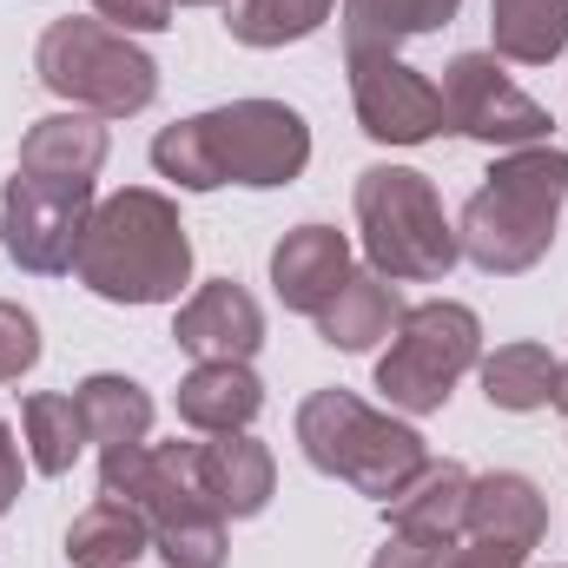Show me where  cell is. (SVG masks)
<instances>
[{"label":"cell","mask_w":568,"mask_h":568,"mask_svg":"<svg viewBox=\"0 0 568 568\" xmlns=\"http://www.w3.org/2000/svg\"><path fill=\"white\" fill-rule=\"evenodd\" d=\"M100 496L133 503L165 568H225V516L199 483V443L100 449Z\"/></svg>","instance_id":"cell-4"},{"label":"cell","mask_w":568,"mask_h":568,"mask_svg":"<svg viewBox=\"0 0 568 568\" xmlns=\"http://www.w3.org/2000/svg\"><path fill=\"white\" fill-rule=\"evenodd\" d=\"M40 364V317L13 297H0V384H20Z\"/></svg>","instance_id":"cell-27"},{"label":"cell","mask_w":568,"mask_h":568,"mask_svg":"<svg viewBox=\"0 0 568 568\" xmlns=\"http://www.w3.org/2000/svg\"><path fill=\"white\" fill-rule=\"evenodd\" d=\"M73 404H80L87 436H93L100 449H113V443H145V429H152V397H145V384L120 377V371H93V377L73 390Z\"/></svg>","instance_id":"cell-25"},{"label":"cell","mask_w":568,"mask_h":568,"mask_svg":"<svg viewBox=\"0 0 568 568\" xmlns=\"http://www.w3.org/2000/svg\"><path fill=\"white\" fill-rule=\"evenodd\" d=\"M443 113H449V133L489 145V152L549 145V113L503 73L496 53H456L443 67Z\"/></svg>","instance_id":"cell-10"},{"label":"cell","mask_w":568,"mask_h":568,"mask_svg":"<svg viewBox=\"0 0 568 568\" xmlns=\"http://www.w3.org/2000/svg\"><path fill=\"white\" fill-rule=\"evenodd\" d=\"M145 549H152V529L120 496H93L67 529V562L73 568H133Z\"/></svg>","instance_id":"cell-20"},{"label":"cell","mask_w":568,"mask_h":568,"mask_svg":"<svg viewBox=\"0 0 568 568\" xmlns=\"http://www.w3.org/2000/svg\"><path fill=\"white\" fill-rule=\"evenodd\" d=\"M456 7H463V0H344V7H337V20H344V53H357V47H390V53H397L404 40L449 27Z\"/></svg>","instance_id":"cell-23"},{"label":"cell","mask_w":568,"mask_h":568,"mask_svg":"<svg viewBox=\"0 0 568 568\" xmlns=\"http://www.w3.org/2000/svg\"><path fill=\"white\" fill-rule=\"evenodd\" d=\"M562 205H568V152L562 145L496 152V165L483 172V185L469 192V205L456 219V245H463V258L476 272L516 278V272H529V265L549 258Z\"/></svg>","instance_id":"cell-2"},{"label":"cell","mask_w":568,"mask_h":568,"mask_svg":"<svg viewBox=\"0 0 568 568\" xmlns=\"http://www.w3.org/2000/svg\"><path fill=\"white\" fill-rule=\"evenodd\" d=\"M179 7H225V0H179Z\"/></svg>","instance_id":"cell-33"},{"label":"cell","mask_w":568,"mask_h":568,"mask_svg":"<svg viewBox=\"0 0 568 568\" xmlns=\"http://www.w3.org/2000/svg\"><path fill=\"white\" fill-rule=\"evenodd\" d=\"M331 7H337V0H225V33H232L239 47L272 53V47L311 40V33L331 20Z\"/></svg>","instance_id":"cell-26"},{"label":"cell","mask_w":568,"mask_h":568,"mask_svg":"<svg viewBox=\"0 0 568 568\" xmlns=\"http://www.w3.org/2000/svg\"><path fill=\"white\" fill-rule=\"evenodd\" d=\"M351 60V106L357 126L377 145H429L436 133H449L443 113V87L424 80L410 60H397L390 47H357Z\"/></svg>","instance_id":"cell-11"},{"label":"cell","mask_w":568,"mask_h":568,"mask_svg":"<svg viewBox=\"0 0 568 568\" xmlns=\"http://www.w3.org/2000/svg\"><path fill=\"white\" fill-rule=\"evenodd\" d=\"M199 483L225 523H252V516H265V503L278 489V463L252 429H225V436L199 443Z\"/></svg>","instance_id":"cell-14"},{"label":"cell","mask_w":568,"mask_h":568,"mask_svg":"<svg viewBox=\"0 0 568 568\" xmlns=\"http://www.w3.org/2000/svg\"><path fill=\"white\" fill-rule=\"evenodd\" d=\"M297 449L311 469L351 483L371 503H390L429 463L424 436L390 410H371L357 390H311L297 404Z\"/></svg>","instance_id":"cell-5"},{"label":"cell","mask_w":568,"mask_h":568,"mask_svg":"<svg viewBox=\"0 0 568 568\" xmlns=\"http://www.w3.org/2000/svg\"><path fill=\"white\" fill-rule=\"evenodd\" d=\"M304 165H311V126L284 100H232L152 140V172L172 179L179 192H219V185L272 192L304 179Z\"/></svg>","instance_id":"cell-1"},{"label":"cell","mask_w":568,"mask_h":568,"mask_svg":"<svg viewBox=\"0 0 568 568\" xmlns=\"http://www.w3.org/2000/svg\"><path fill=\"white\" fill-rule=\"evenodd\" d=\"M33 73L53 100L93 113V120H133L159 100V60L145 53L133 33L93 20V13H67L40 33L33 47Z\"/></svg>","instance_id":"cell-7"},{"label":"cell","mask_w":568,"mask_h":568,"mask_svg":"<svg viewBox=\"0 0 568 568\" xmlns=\"http://www.w3.org/2000/svg\"><path fill=\"white\" fill-rule=\"evenodd\" d=\"M73 278L106 304H172L192 284V239L165 192L126 185L93 205Z\"/></svg>","instance_id":"cell-3"},{"label":"cell","mask_w":568,"mask_h":568,"mask_svg":"<svg viewBox=\"0 0 568 568\" xmlns=\"http://www.w3.org/2000/svg\"><path fill=\"white\" fill-rule=\"evenodd\" d=\"M476 371H483V397H489L496 410L529 417V410H549V404H556L562 357H556L549 344H496Z\"/></svg>","instance_id":"cell-21"},{"label":"cell","mask_w":568,"mask_h":568,"mask_svg":"<svg viewBox=\"0 0 568 568\" xmlns=\"http://www.w3.org/2000/svg\"><path fill=\"white\" fill-rule=\"evenodd\" d=\"M351 272H357L351 265V239L337 225H297V232H284L278 252H272V291H278L284 311H297V317H317Z\"/></svg>","instance_id":"cell-13"},{"label":"cell","mask_w":568,"mask_h":568,"mask_svg":"<svg viewBox=\"0 0 568 568\" xmlns=\"http://www.w3.org/2000/svg\"><path fill=\"white\" fill-rule=\"evenodd\" d=\"M179 13V0H93V20L120 27V33H165Z\"/></svg>","instance_id":"cell-28"},{"label":"cell","mask_w":568,"mask_h":568,"mask_svg":"<svg viewBox=\"0 0 568 568\" xmlns=\"http://www.w3.org/2000/svg\"><path fill=\"white\" fill-rule=\"evenodd\" d=\"M436 568H529V556L509 542H489V536H456V542H443Z\"/></svg>","instance_id":"cell-29"},{"label":"cell","mask_w":568,"mask_h":568,"mask_svg":"<svg viewBox=\"0 0 568 568\" xmlns=\"http://www.w3.org/2000/svg\"><path fill=\"white\" fill-rule=\"evenodd\" d=\"M100 165H106V120L67 106V113H47V120L27 126L13 172H27V179H60V185H93Z\"/></svg>","instance_id":"cell-16"},{"label":"cell","mask_w":568,"mask_h":568,"mask_svg":"<svg viewBox=\"0 0 568 568\" xmlns=\"http://www.w3.org/2000/svg\"><path fill=\"white\" fill-rule=\"evenodd\" d=\"M404 297H397V284L377 278V272H351V278L337 284V297L317 311V337L331 344V351H377V344H390V331L404 324Z\"/></svg>","instance_id":"cell-18"},{"label":"cell","mask_w":568,"mask_h":568,"mask_svg":"<svg viewBox=\"0 0 568 568\" xmlns=\"http://www.w3.org/2000/svg\"><path fill=\"white\" fill-rule=\"evenodd\" d=\"M20 436H27V463H33L40 476H67V469L80 463V449L93 443L80 404L60 397V390H33V397L20 404Z\"/></svg>","instance_id":"cell-24"},{"label":"cell","mask_w":568,"mask_h":568,"mask_svg":"<svg viewBox=\"0 0 568 568\" xmlns=\"http://www.w3.org/2000/svg\"><path fill=\"white\" fill-rule=\"evenodd\" d=\"M436 562H443V542H429V536H404V529H390L384 549L371 556V568H436Z\"/></svg>","instance_id":"cell-30"},{"label":"cell","mask_w":568,"mask_h":568,"mask_svg":"<svg viewBox=\"0 0 568 568\" xmlns=\"http://www.w3.org/2000/svg\"><path fill=\"white\" fill-rule=\"evenodd\" d=\"M483 364V317L456 297L410 304L404 324L390 331V351L377 357V390L390 410L429 417L449 404V390Z\"/></svg>","instance_id":"cell-8"},{"label":"cell","mask_w":568,"mask_h":568,"mask_svg":"<svg viewBox=\"0 0 568 568\" xmlns=\"http://www.w3.org/2000/svg\"><path fill=\"white\" fill-rule=\"evenodd\" d=\"M357 232H364V258L371 272L390 284H436L449 278V265L463 258L456 225L417 165H364L357 172Z\"/></svg>","instance_id":"cell-6"},{"label":"cell","mask_w":568,"mask_h":568,"mask_svg":"<svg viewBox=\"0 0 568 568\" xmlns=\"http://www.w3.org/2000/svg\"><path fill=\"white\" fill-rule=\"evenodd\" d=\"M489 40L509 67H549L568 47V0H489Z\"/></svg>","instance_id":"cell-22"},{"label":"cell","mask_w":568,"mask_h":568,"mask_svg":"<svg viewBox=\"0 0 568 568\" xmlns=\"http://www.w3.org/2000/svg\"><path fill=\"white\" fill-rule=\"evenodd\" d=\"M463 536H489V542H509V549H542L549 536V496L516 476V469H489L469 483V509H463Z\"/></svg>","instance_id":"cell-15"},{"label":"cell","mask_w":568,"mask_h":568,"mask_svg":"<svg viewBox=\"0 0 568 568\" xmlns=\"http://www.w3.org/2000/svg\"><path fill=\"white\" fill-rule=\"evenodd\" d=\"M469 469L463 463H436L429 456L424 469L390 496V503H377L384 509V523L390 529H404V536H429V542H456L463 536V509H469Z\"/></svg>","instance_id":"cell-19"},{"label":"cell","mask_w":568,"mask_h":568,"mask_svg":"<svg viewBox=\"0 0 568 568\" xmlns=\"http://www.w3.org/2000/svg\"><path fill=\"white\" fill-rule=\"evenodd\" d=\"M556 410L568 417V364H562V377H556Z\"/></svg>","instance_id":"cell-32"},{"label":"cell","mask_w":568,"mask_h":568,"mask_svg":"<svg viewBox=\"0 0 568 568\" xmlns=\"http://www.w3.org/2000/svg\"><path fill=\"white\" fill-rule=\"evenodd\" d=\"M265 410V384L252 364H192L179 377V424L199 436H225V429H252Z\"/></svg>","instance_id":"cell-17"},{"label":"cell","mask_w":568,"mask_h":568,"mask_svg":"<svg viewBox=\"0 0 568 568\" xmlns=\"http://www.w3.org/2000/svg\"><path fill=\"white\" fill-rule=\"evenodd\" d=\"M93 205H100L93 185H60V179L13 172L7 179V199H0V245H7V258L20 272H33V278L73 272Z\"/></svg>","instance_id":"cell-9"},{"label":"cell","mask_w":568,"mask_h":568,"mask_svg":"<svg viewBox=\"0 0 568 568\" xmlns=\"http://www.w3.org/2000/svg\"><path fill=\"white\" fill-rule=\"evenodd\" d=\"M20 503V443H13V429L0 424V516Z\"/></svg>","instance_id":"cell-31"},{"label":"cell","mask_w":568,"mask_h":568,"mask_svg":"<svg viewBox=\"0 0 568 568\" xmlns=\"http://www.w3.org/2000/svg\"><path fill=\"white\" fill-rule=\"evenodd\" d=\"M172 337H179V351H192L199 364H252L258 344H265V311H258V297H252L245 284L212 278L179 304Z\"/></svg>","instance_id":"cell-12"}]
</instances>
